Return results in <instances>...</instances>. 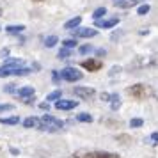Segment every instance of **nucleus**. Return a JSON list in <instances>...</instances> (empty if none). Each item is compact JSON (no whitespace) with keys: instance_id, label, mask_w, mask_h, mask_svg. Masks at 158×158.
<instances>
[{"instance_id":"obj_1","label":"nucleus","mask_w":158,"mask_h":158,"mask_svg":"<svg viewBox=\"0 0 158 158\" xmlns=\"http://www.w3.org/2000/svg\"><path fill=\"white\" fill-rule=\"evenodd\" d=\"M130 69H148V68H158V55H139L128 66Z\"/></svg>"},{"instance_id":"obj_2","label":"nucleus","mask_w":158,"mask_h":158,"mask_svg":"<svg viewBox=\"0 0 158 158\" xmlns=\"http://www.w3.org/2000/svg\"><path fill=\"white\" fill-rule=\"evenodd\" d=\"M64 126V123L57 119V117H53L50 114H44L43 117H39V124H37V130H43V131H59V130H62Z\"/></svg>"},{"instance_id":"obj_3","label":"nucleus","mask_w":158,"mask_h":158,"mask_svg":"<svg viewBox=\"0 0 158 158\" xmlns=\"http://www.w3.org/2000/svg\"><path fill=\"white\" fill-rule=\"evenodd\" d=\"M126 93L135 100H148L153 96V87L148 84H135V85H130L126 89Z\"/></svg>"},{"instance_id":"obj_4","label":"nucleus","mask_w":158,"mask_h":158,"mask_svg":"<svg viewBox=\"0 0 158 158\" xmlns=\"http://www.w3.org/2000/svg\"><path fill=\"white\" fill-rule=\"evenodd\" d=\"M73 158H123L110 151H93V149H78L73 153Z\"/></svg>"},{"instance_id":"obj_5","label":"nucleus","mask_w":158,"mask_h":158,"mask_svg":"<svg viewBox=\"0 0 158 158\" xmlns=\"http://www.w3.org/2000/svg\"><path fill=\"white\" fill-rule=\"evenodd\" d=\"M60 78L66 80V82H78V80L84 78L82 71H78L77 68H64L60 71Z\"/></svg>"},{"instance_id":"obj_6","label":"nucleus","mask_w":158,"mask_h":158,"mask_svg":"<svg viewBox=\"0 0 158 158\" xmlns=\"http://www.w3.org/2000/svg\"><path fill=\"white\" fill-rule=\"evenodd\" d=\"M101 66H103V62H101L100 59H87V60H82V68L87 69V71H91V73L100 71Z\"/></svg>"},{"instance_id":"obj_7","label":"nucleus","mask_w":158,"mask_h":158,"mask_svg":"<svg viewBox=\"0 0 158 158\" xmlns=\"http://www.w3.org/2000/svg\"><path fill=\"white\" fill-rule=\"evenodd\" d=\"M73 94L82 98V100H91L94 94H96V91H94L93 87H75L73 89Z\"/></svg>"},{"instance_id":"obj_8","label":"nucleus","mask_w":158,"mask_h":158,"mask_svg":"<svg viewBox=\"0 0 158 158\" xmlns=\"http://www.w3.org/2000/svg\"><path fill=\"white\" fill-rule=\"evenodd\" d=\"M75 107H78V101H75V100H57L55 101V108L57 110H71Z\"/></svg>"},{"instance_id":"obj_9","label":"nucleus","mask_w":158,"mask_h":158,"mask_svg":"<svg viewBox=\"0 0 158 158\" xmlns=\"http://www.w3.org/2000/svg\"><path fill=\"white\" fill-rule=\"evenodd\" d=\"M98 36V30L96 29H91V27H87V29H75L73 32V37H94Z\"/></svg>"},{"instance_id":"obj_10","label":"nucleus","mask_w":158,"mask_h":158,"mask_svg":"<svg viewBox=\"0 0 158 158\" xmlns=\"http://www.w3.org/2000/svg\"><path fill=\"white\" fill-rule=\"evenodd\" d=\"M119 23V18L114 16V18H108V20H96V27H101V29H112Z\"/></svg>"},{"instance_id":"obj_11","label":"nucleus","mask_w":158,"mask_h":158,"mask_svg":"<svg viewBox=\"0 0 158 158\" xmlns=\"http://www.w3.org/2000/svg\"><path fill=\"white\" fill-rule=\"evenodd\" d=\"M112 2H114L115 7H119V9H130L133 6H137V4L144 2V0H112Z\"/></svg>"},{"instance_id":"obj_12","label":"nucleus","mask_w":158,"mask_h":158,"mask_svg":"<svg viewBox=\"0 0 158 158\" xmlns=\"http://www.w3.org/2000/svg\"><path fill=\"white\" fill-rule=\"evenodd\" d=\"M16 94L20 96V98H29V96H34V87H30V85H25V87H20L18 91H16Z\"/></svg>"},{"instance_id":"obj_13","label":"nucleus","mask_w":158,"mask_h":158,"mask_svg":"<svg viewBox=\"0 0 158 158\" xmlns=\"http://www.w3.org/2000/svg\"><path fill=\"white\" fill-rule=\"evenodd\" d=\"M80 23H82V18H80V16H75V18H71L69 22L64 23V29L66 30H73V29H77Z\"/></svg>"},{"instance_id":"obj_14","label":"nucleus","mask_w":158,"mask_h":158,"mask_svg":"<svg viewBox=\"0 0 158 158\" xmlns=\"http://www.w3.org/2000/svg\"><path fill=\"white\" fill-rule=\"evenodd\" d=\"M119 107H121V96L119 94H110V108L112 110H119Z\"/></svg>"},{"instance_id":"obj_15","label":"nucleus","mask_w":158,"mask_h":158,"mask_svg":"<svg viewBox=\"0 0 158 158\" xmlns=\"http://www.w3.org/2000/svg\"><path fill=\"white\" fill-rule=\"evenodd\" d=\"M39 124V117H27L23 119V128H37Z\"/></svg>"},{"instance_id":"obj_16","label":"nucleus","mask_w":158,"mask_h":158,"mask_svg":"<svg viewBox=\"0 0 158 158\" xmlns=\"http://www.w3.org/2000/svg\"><path fill=\"white\" fill-rule=\"evenodd\" d=\"M23 30H25L23 25H7V27H6V32H7V34H20Z\"/></svg>"},{"instance_id":"obj_17","label":"nucleus","mask_w":158,"mask_h":158,"mask_svg":"<svg viewBox=\"0 0 158 158\" xmlns=\"http://www.w3.org/2000/svg\"><path fill=\"white\" fill-rule=\"evenodd\" d=\"M20 117L18 115H11V117H0V124H18Z\"/></svg>"},{"instance_id":"obj_18","label":"nucleus","mask_w":158,"mask_h":158,"mask_svg":"<svg viewBox=\"0 0 158 158\" xmlns=\"http://www.w3.org/2000/svg\"><path fill=\"white\" fill-rule=\"evenodd\" d=\"M29 73H30V68H22V66L13 68V77H23V75H29Z\"/></svg>"},{"instance_id":"obj_19","label":"nucleus","mask_w":158,"mask_h":158,"mask_svg":"<svg viewBox=\"0 0 158 158\" xmlns=\"http://www.w3.org/2000/svg\"><path fill=\"white\" fill-rule=\"evenodd\" d=\"M57 43H59V37H57V36H48V37H44V46H46V48H53Z\"/></svg>"},{"instance_id":"obj_20","label":"nucleus","mask_w":158,"mask_h":158,"mask_svg":"<svg viewBox=\"0 0 158 158\" xmlns=\"http://www.w3.org/2000/svg\"><path fill=\"white\" fill-rule=\"evenodd\" d=\"M22 59H6V62H4V66H7V68H18V66H22Z\"/></svg>"},{"instance_id":"obj_21","label":"nucleus","mask_w":158,"mask_h":158,"mask_svg":"<svg viewBox=\"0 0 158 158\" xmlns=\"http://www.w3.org/2000/svg\"><path fill=\"white\" fill-rule=\"evenodd\" d=\"M60 98H62V91H53V93H50L48 94V96H46V101H48V103H52V101H57V100H60Z\"/></svg>"},{"instance_id":"obj_22","label":"nucleus","mask_w":158,"mask_h":158,"mask_svg":"<svg viewBox=\"0 0 158 158\" xmlns=\"http://www.w3.org/2000/svg\"><path fill=\"white\" fill-rule=\"evenodd\" d=\"M140 126H144V119H140V117H133L130 121V128H140Z\"/></svg>"},{"instance_id":"obj_23","label":"nucleus","mask_w":158,"mask_h":158,"mask_svg":"<svg viewBox=\"0 0 158 158\" xmlns=\"http://www.w3.org/2000/svg\"><path fill=\"white\" fill-rule=\"evenodd\" d=\"M4 77H13V68L2 66V68H0V78H4Z\"/></svg>"},{"instance_id":"obj_24","label":"nucleus","mask_w":158,"mask_h":158,"mask_svg":"<svg viewBox=\"0 0 158 158\" xmlns=\"http://www.w3.org/2000/svg\"><path fill=\"white\" fill-rule=\"evenodd\" d=\"M62 44H64L66 48H75V46L78 44V41H77V37H69V39H64Z\"/></svg>"},{"instance_id":"obj_25","label":"nucleus","mask_w":158,"mask_h":158,"mask_svg":"<svg viewBox=\"0 0 158 158\" xmlns=\"http://www.w3.org/2000/svg\"><path fill=\"white\" fill-rule=\"evenodd\" d=\"M105 15H107V9H105V7H98L96 11H94L93 18H94V20H101V18H103Z\"/></svg>"},{"instance_id":"obj_26","label":"nucleus","mask_w":158,"mask_h":158,"mask_svg":"<svg viewBox=\"0 0 158 158\" xmlns=\"http://www.w3.org/2000/svg\"><path fill=\"white\" fill-rule=\"evenodd\" d=\"M77 119H78L80 123H93V115L84 112V114H78V115H77Z\"/></svg>"},{"instance_id":"obj_27","label":"nucleus","mask_w":158,"mask_h":158,"mask_svg":"<svg viewBox=\"0 0 158 158\" xmlns=\"http://www.w3.org/2000/svg\"><path fill=\"white\" fill-rule=\"evenodd\" d=\"M93 50H94V48H93V44H82V46L78 48V52L82 53V55H85V53H91Z\"/></svg>"},{"instance_id":"obj_28","label":"nucleus","mask_w":158,"mask_h":158,"mask_svg":"<svg viewBox=\"0 0 158 158\" xmlns=\"http://www.w3.org/2000/svg\"><path fill=\"white\" fill-rule=\"evenodd\" d=\"M69 55H71V48H66V46H64L62 50L59 52V55H57V57H59V59H68Z\"/></svg>"},{"instance_id":"obj_29","label":"nucleus","mask_w":158,"mask_h":158,"mask_svg":"<svg viewBox=\"0 0 158 158\" xmlns=\"http://www.w3.org/2000/svg\"><path fill=\"white\" fill-rule=\"evenodd\" d=\"M149 4H142L140 7H139V11H137V15H140V16H144V15H148L149 13Z\"/></svg>"},{"instance_id":"obj_30","label":"nucleus","mask_w":158,"mask_h":158,"mask_svg":"<svg viewBox=\"0 0 158 158\" xmlns=\"http://www.w3.org/2000/svg\"><path fill=\"white\" fill-rule=\"evenodd\" d=\"M13 108H15V105H11V103H0V112H9Z\"/></svg>"},{"instance_id":"obj_31","label":"nucleus","mask_w":158,"mask_h":158,"mask_svg":"<svg viewBox=\"0 0 158 158\" xmlns=\"http://www.w3.org/2000/svg\"><path fill=\"white\" fill-rule=\"evenodd\" d=\"M4 91H6V93H9V94H11V93H16L18 89H16V85H15V84H7V85L4 87Z\"/></svg>"},{"instance_id":"obj_32","label":"nucleus","mask_w":158,"mask_h":158,"mask_svg":"<svg viewBox=\"0 0 158 158\" xmlns=\"http://www.w3.org/2000/svg\"><path fill=\"white\" fill-rule=\"evenodd\" d=\"M119 71H121V68H119V66H114V68L110 69V77H114V75H117Z\"/></svg>"},{"instance_id":"obj_33","label":"nucleus","mask_w":158,"mask_h":158,"mask_svg":"<svg viewBox=\"0 0 158 158\" xmlns=\"http://www.w3.org/2000/svg\"><path fill=\"white\" fill-rule=\"evenodd\" d=\"M34 100H36L34 96H29V98H23V103H27V105H32V103H34Z\"/></svg>"},{"instance_id":"obj_34","label":"nucleus","mask_w":158,"mask_h":158,"mask_svg":"<svg viewBox=\"0 0 158 158\" xmlns=\"http://www.w3.org/2000/svg\"><path fill=\"white\" fill-rule=\"evenodd\" d=\"M151 140H153V144H158V131H155V133H151L149 137Z\"/></svg>"},{"instance_id":"obj_35","label":"nucleus","mask_w":158,"mask_h":158,"mask_svg":"<svg viewBox=\"0 0 158 158\" xmlns=\"http://www.w3.org/2000/svg\"><path fill=\"white\" fill-rule=\"evenodd\" d=\"M101 101H110V94L108 93H101Z\"/></svg>"},{"instance_id":"obj_36","label":"nucleus","mask_w":158,"mask_h":158,"mask_svg":"<svg viewBox=\"0 0 158 158\" xmlns=\"http://www.w3.org/2000/svg\"><path fill=\"white\" fill-rule=\"evenodd\" d=\"M39 108H41V110H48V108H50V103H48V101H44V103L39 105Z\"/></svg>"},{"instance_id":"obj_37","label":"nucleus","mask_w":158,"mask_h":158,"mask_svg":"<svg viewBox=\"0 0 158 158\" xmlns=\"http://www.w3.org/2000/svg\"><path fill=\"white\" fill-rule=\"evenodd\" d=\"M52 77H53V82H59V78H60V75L57 71H52Z\"/></svg>"},{"instance_id":"obj_38","label":"nucleus","mask_w":158,"mask_h":158,"mask_svg":"<svg viewBox=\"0 0 158 158\" xmlns=\"http://www.w3.org/2000/svg\"><path fill=\"white\" fill-rule=\"evenodd\" d=\"M153 96H155V100L158 101V85H156V87H153Z\"/></svg>"},{"instance_id":"obj_39","label":"nucleus","mask_w":158,"mask_h":158,"mask_svg":"<svg viewBox=\"0 0 158 158\" xmlns=\"http://www.w3.org/2000/svg\"><path fill=\"white\" fill-rule=\"evenodd\" d=\"M105 53H107V52L103 50V48H100V50H96V55H98V57H101V55H105Z\"/></svg>"},{"instance_id":"obj_40","label":"nucleus","mask_w":158,"mask_h":158,"mask_svg":"<svg viewBox=\"0 0 158 158\" xmlns=\"http://www.w3.org/2000/svg\"><path fill=\"white\" fill-rule=\"evenodd\" d=\"M117 140H130V137L128 135H119L117 137Z\"/></svg>"},{"instance_id":"obj_41","label":"nucleus","mask_w":158,"mask_h":158,"mask_svg":"<svg viewBox=\"0 0 158 158\" xmlns=\"http://www.w3.org/2000/svg\"><path fill=\"white\" fill-rule=\"evenodd\" d=\"M11 153H13V155H18V153H20V151L16 149V148H11Z\"/></svg>"},{"instance_id":"obj_42","label":"nucleus","mask_w":158,"mask_h":158,"mask_svg":"<svg viewBox=\"0 0 158 158\" xmlns=\"http://www.w3.org/2000/svg\"><path fill=\"white\" fill-rule=\"evenodd\" d=\"M36 2H43V0H36Z\"/></svg>"}]
</instances>
